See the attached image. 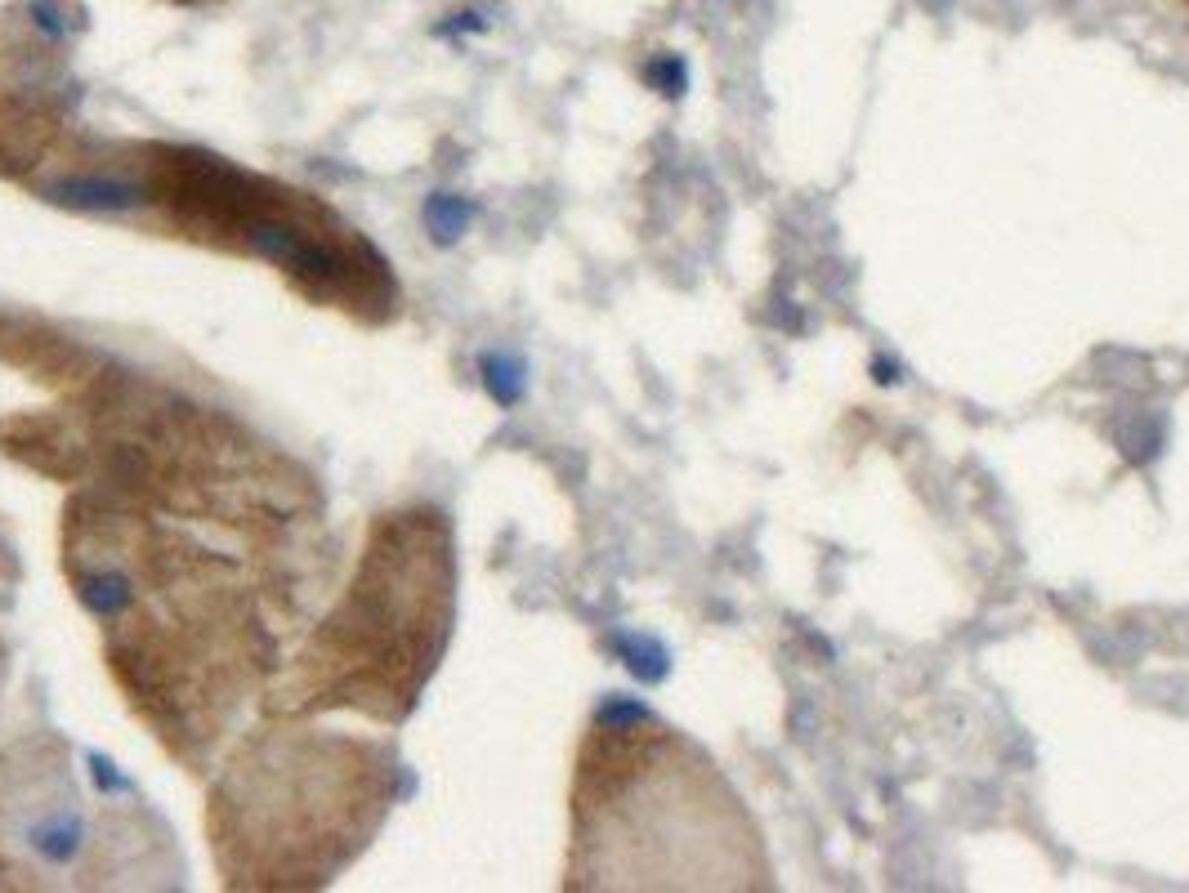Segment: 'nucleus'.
Here are the masks:
<instances>
[{
	"label": "nucleus",
	"instance_id": "3",
	"mask_svg": "<svg viewBox=\"0 0 1189 893\" xmlns=\"http://www.w3.org/2000/svg\"><path fill=\"white\" fill-rule=\"evenodd\" d=\"M568 889H769L760 831L716 764L640 711L577 751Z\"/></svg>",
	"mask_w": 1189,
	"mask_h": 893
},
{
	"label": "nucleus",
	"instance_id": "8",
	"mask_svg": "<svg viewBox=\"0 0 1189 893\" xmlns=\"http://www.w3.org/2000/svg\"><path fill=\"white\" fill-rule=\"evenodd\" d=\"M0 318H6V314H0Z\"/></svg>",
	"mask_w": 1189,
	"mask_h": 893
},
{
	"label": "nucleus",
	"instance_id": "5",
	"mask_svg": "<svg viewBox=\"0 0 1189 893\" xmlns=\"http://www.w3.org/2000/svg\"><path fill=\"white\" fill-rule=\"evenodd\" d=\"M399 755L381 737L259 715L215 764L206 844L224 889H323L394 808Z\"/></svg>",
	"mask_w": 1189,
	"mask_h": 893
},
{
	"label": "nucleus",
	"instance_id": "4",
	"mask_svg": "<svg viewBox=\"0 0 1189 893\" xmlns=\"http://www.w3.org/2000/svg\"><path fill=\"white\" fill-rule=\"evenodd\" d=\"M456 622V540L434 505H399L372 518L363 554L336 604L295 644L259 697V715H363L403 724Z\"/></svg>",
	"mask_w": 1189,
	"mask_h": 893
},
{
	"label": "nucleus",
	"instance_id": "1",
	"mask_svg": "<svg viewBox=\"0 0 1189 893\" xmlns=\"http://www.w3.org/2000/svg\"><path fill=\"white\" fill-rule=\"evenodd\" d=\"M59 549L112 688L184 773H206L305 604L233 540L95 483L68 496Z\"/></svg>",
	"mask_w": 1189,
	"mask_h": 893
},
{
	"label": "nucleus",
	"instance_id": "2",
	"mask_svg": "<svg viewBox=\"0 0 1189 893\" xmlns=\"http://www.w3.org/2000/svg\"><path fill=\"white\" fill-rule=\"evenodd\" d=\"M28 192L72 210L126 215L144 232L215 255L255 259L314 309H336L363 327L394 323L403 305L390 259L336 206L206 148L95 139L77 126Z\"/></svg>",
	"mask_w": 1189,
	"mask_h": 893
},
{
	"label": "nucleus",
	"instance_id": "6",
	"mask_svg": "<svg viewBox=\"0 0 1189 893\" xmlns=\"http://www.w3.org/2000/svg\"><path fill=\"white\" fill-rule=\"evenodd\" d=\"M175 6H215V0H175Z\"/></svg>",
	"mask_w": 1189,
	"mask_h": 893
},
{
	"label": "nucleus",
	"instance_id": "7",
	"mask_svg": "<svg viewBox=\"0 0 1189 893\" xmlns=\"http://www.w3.org/2000/svg\"><path fill=\"white\" fill-rule=\"evenodd\" d=\"M0 688H6V648H0Z\"/></svg>",
	"mask_w": 1189,
	"mask_h": 893
}]
</instances>
